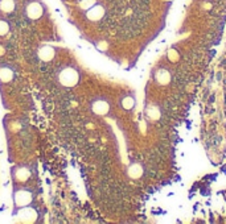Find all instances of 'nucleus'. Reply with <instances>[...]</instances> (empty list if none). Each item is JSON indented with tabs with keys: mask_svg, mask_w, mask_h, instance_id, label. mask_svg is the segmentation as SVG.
Segmentation results:
<instances>
[{
	"mask_svg": "<svg viewBox=\"0 0 226 224\" xmlns=\"http://www.w3.org/2000/svg\"><path fill=\"white\" fill-rule=\"evenodd\" d=\"M15 8V1L14 0H1L0 1V9L3 12H12Z\"/></svg>",
	"mask_w": 226,
	"mask_h": 224,
	"instance_id": "nucleus-13",
	"label": "nucleus"
},
{
	"mask_svg": "<svg viewBox=\"0 0 226 224\" xmlns=\"http://www.w3.org/2000/svg\"><path fill=\"white\" fill-rule=\"evenodd\" d=\"M15 220L16 221H21V223H32L36 221V218H38V213L36 211V208L33 207H23L19 208V212L15 215Z\"/></svg>",
	"mask_w": 226,
	"mask_h": 224,
	"instance_id": "nucleus-3",
	"label": "nucleus"
},
{
	"mask_svg": "<svg viewBox=\"0 0 226 224\" xmlns=\"http://www.w3.org/2000/svg\"><path fill=\"white\" fill-rule=\"evenodd\" d=\"M37 54H38V58H40L41 61L49 62V61H52L54 58V55H56V49H54L53 46L44 45V46H41L40 49H38Z\"/></svg>",
	"mask_w": 226,
	"mask_h": 224,
	"instance_id": "nucleus-7",
	"label": "nucleus"
},
{
	"mask_svg": "<svg viewBox=\"0 0 226 224\" xmlns=\"http://www.w3.org/2000/svg\"><path fill=\"white\" fill-rule=\"evenodd\" d=\"M25 12H27V16L31 20H37L43 16L44 7L40 1H31L25 8Z\"/></svg>",
	"mask_w": 226,
	"mask_h": 224,
	"instance_id": "nucleus-5",
	"label": "nucleus"
},
{
	"mask_svg": "<svg viewBox=\"0 0 226 224\" xmlns=\"http://www.w3.org/2000/svg\"><path fill=\"white\" fill-rule=\"evenodd\" d=\"M15 78V70L8 65L0 66V82L1 83H8Z\"/></svg>",
	"mask_w": 226,
	"mask_h": 224,
	"instance_id": "nucleus-8",
	"label": "nucleus"
},
{
	"mask_svg": "<svg viewBox=\"0 0 226 224\" xmlns=\"http://www.w3.org/2000/svg\"><path fill=\"white\" fill-rule=\"evenodd\" d=\"M3 53H4V50H3V47H1V46H0V55H1V54H3Z\"/></svg>",
	"mask_w": 226,
	"mask_h": 224,
	"instance_id": "nucleus-16",
	"label": "nucleus"
},
{
	"mask_svg": "<svg viewBox=\"0 0 226 224\" xmlns=\"http://www.w3.org/2000/svg\"><path fill=\"white\" fill-rule=\"evenodd\" d=\"M110 111V103L106 99H95L91 102V112L98 116L107 115Z\"/></svg>",
	"mask_w": 226,
	"mask_h": 224,
	"instance_id": "nucleus-4",
	"label": "nucleus"
},
{
	"mask_svg": "<svg viewBox=\"0 0 226 224\" xmlns=\"http://www.w3.org/2000/svg\"><path fill=\"white\" fill-rule=\"evenodd\" d=\"M58 82L65 87H74L80 83L81 81V73L80 70H77L75 67L72 66H68L64 67L58 71V75H57Z\"/></svg>",
	"mask_w": 226,
	"mask_h": 224,
	"instance_id": "nucleus-1",
	"label": "nucleus"
},
{
	"mask_svg": "<svg viewBox=\"0 0 226 224\" xmlns=\"http://www.w3.org/2000/svg\"><path fill=\"white\" fill-rule=\"evenodd\" d=\"M8 30H9V24H8V21L3 20V18H0V37L6 36V34L8 33Z\"/></svg>",
	"mask_w": 226,
	"mask_h": 224,
	"instance_id": "nucleus-14",
	"label": "nucleus"
},
{
	"mask_svg": "<svg viewBox=\"0 0 226 224\" xmlns=\"http://www.w3.org/2000/svg\"><path fill=\"white\" fill-rule=\"evenodd\" d=\"M104 15V8L102 5H93L87 11V18L91 21H99Z\"/></svg>",
	"mask_w": 226,
	"mask_h": 224,
	"instance_id": "nucleus-9",
	"label": "nucleus"
},
{
	"mask_svg": "<svg viewBox=\"0 0 226 224\" xmlns=\"http://www.w3.org/2000/svg\"><path fill=\"white\" fill-rule=\"evenodd\" d=\"M14 204L15 207L19 210V208H23V207H27L32 203L33 198H35V194H33L32 190L29 189H16L14 191Z\"/></svg>",
	"mask_w": 226,
	"mask_h": 224,
	"instance_id": "nucleus-2",
	"label": "nucleus"
},
{
	"mask_svg": "<svg viewBox=\"0 0 226 224\" xmlns=\"http://www.w3.org/2000/svg\"><path fill=\"white\" fill-rule=\"evenodd\" d=\"M11 173H12L14 179L17 182H25L31 177V170L27 166H16V167H12Z\"/></svg>",
	"mask_w": 226,
	"mask_h": 224,
	"instance_id": "nucleus-6",
	"label": "nucleus"
},
{
	"mask_svg": "<svg viewBox=\"0 0 226 224\" xmlns=\"http://www.w3.org/2000/svg\"><path fill=\"white\" fill-rule=\"evenodd\" d=\"M94 3H95V0H83L81 3V7L85 8V9H89V8H91L94 5Z\"/></svg>",
	"mask_w": 226,
	"mask_h": 224,
	"instance_id": "nucleus-15",
	"label": "nucleus"
},
{
	"mask_svg": "<svg viewBox=\"0 0 226 224\" xmlns=\"http://www.w3.org/2000/svg\"><path fill=\"white\" fill-rule=\"evenodd\" d=\"M120 104H122V107L124 108L126 111L132 110V108L135 107V98H134V95H126L124 98H122Z\"/></svg>",
	"mask_w": 226,
	"mask_h": 224,
	"instance_id": "nucleus-11",
	"label": "nucleus"
},
{
	"mask_svg": "<svg viewBox=\"0 0 226 224\" xmlns=\"http://www.w3.org/2000/svg\"><path fill=\"white\" fill-rule=\"evenodd\" d=\"M141 174H143V167H141V165H139V163H132V165L128 167V175H130L131 178H139Z\"/></svg>",
	"mask_w": 226,
	"mask_h": 224,
	"instance_id": "nucleus-12",
	"label": "nucleus"
},
{
	"mask_svg": "<svg viewBox=\"0 0 226 224\" xmlns=\"http://www.w3.org/2000/svg\"><path fill=\"white\" fill-rule=\"evenodd\" d=\"M156 81L160 84H168L171 81V73L165 69H161L156 73Z\"/></svg>",
	"mask_w": 226,
	"mask_h": 224,
	"instance_id": "nucleus-10",
	"label": "nucleus"
}]
</instances>
